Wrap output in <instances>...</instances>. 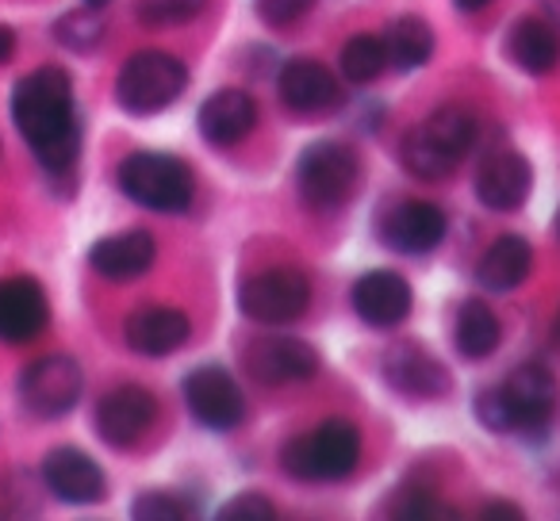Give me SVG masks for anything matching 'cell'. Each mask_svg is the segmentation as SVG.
<instances>
[{
    "label": "cell",
    "instance_id": "1",
    "mask_svg": "<svg viewBox=\"0 0 560 521\" xmlns=\"http://www.w3.org/2000/svg\"><path fill=\"white\" fill-rule=\"evenodd\" d=\"M12 123L47 173H70L81 154V119L73 81L58 66L27 73L12 88Z\"/></svg>",
    "mask_w": 560,
    "mask_h": 521
},
{
    "label": "cell",
    "instance_id": "2",
    "mask_svg": "<svg viewBox=\"0 0 560 521\" xmlns=\"http://www.w3.org/2000/svg\"><path fill=\"white\" fill-rule=\"evenodd\" d=\"M361 434L353 422L330 418L280 449V467L300 483H338L358 467Z\"/></svg>",
    "mask_w": 560,
    "mask_h": 521
},
{
    "label": "cell",
    "instance_id": "3",
    "mask_svg": "<svg viewBox=\"0 0 560 521\" xmlns=\"http://www.w3.org/2000/svg\"><path fill=\"white\" fill-rule=\"evenodd\" d=\"M119 192L158 215H177L192 203L196 180L180 157L162 150H135L119 165Z\"/></svg>",
    "mask_w": 560,
    "mask_h": 521
},
{
    "label": "cell",
    "instance_id": "4",
    "mask_svg": "<svg viewBox=\"0 0 560 521\" xmlns=\"http://www.w3.org/2000/svg\"><path fill=\"white\" fill-rule=\"evenodd\" d=\"M361 180V162L346 142L323 139L300 154L296 192L312 211H338L353 200Z\"/></svg>",
    "mask_w": 560,
    "mask_h": 521
},
{
    "label": "cell",
    "instance_id": "5",
    "mask_svg": "<svg viewBox=\"0 0 560 521\" xmlns=\"http://www.w3.org/2000/svg\"><path fill=\"white\" fill-rule=\"evenodd\" d=\"M188 85L185 62L165 50H139L124 62L116 78V100L127 116H158L165 111Z\"/></svg>",
    "mask_w": 560,
    "mask_h": 521
},
{
    "label": "cell",
    "instance_id": "6",
    "mask_svg": "<svg viewBox=\"0 0 560 521\" xmlns=\"http://www.w3.org/2000/svg\"><path fill=\"white\" fill-rule=\"evenodd\" d=\"M307 304H312V281L300 269H265L238 288V311L249 322H261V327H280V322L300 319Z\"/></svg>",
    "mask_w": 560,
    "mask_h": 521
},
{
    "label": "cell",
    "instance_id": "7",
    "mask_svg": "<svg viewBox=\"0 0 560 521\" xmlns=\"http://www.w3.org/2000/svg\"><path fill=\"white\" fill-rule=\"evenodd\" d=\"M81 388H85V376L73 357L62 353H50L39 357L35 365H27L20 372V403L35 414V418H62L78 406Z\"/></svg>",
    "mask_w": 560,
    "mask_h": 521
},
{
    "label": "cell",
    "instance_id": "8",
    "mask_svg": "<svg viewBox=\"0 0 560 521\" xmlns=\"http://www.w3.org/2000/svg\"><path fill=\"white\" fill-rule=\"evenodd\" d=\"M185 403L200 426L208 429H234L246 418V395H242L238 380L226 372L223 365H200L185 376Z\"/></svg>",
    "mask_w": 560,
    "mask_h": 521
},
{
    "label": "cell",
    "instance_id": "9",
    "mask_svg": "<svg viewBox=\"0 0 560 521\" xmlns=\"http://www.w3.org/2000/svg\"><path fill=\"white\" fill-rule=\"evenodd\" d=\"M154 414H158V399L150 395L147 388H139V383H119V388H112L108 395L96 403L93 426L104 445L127 449V445H135L147 434Z\"/></svg>",
    "mask_w": 560,
    "mask_h": 521
},
{
    "label": "cell",
    "instance_id": "10",
    "mask_svg": "<svg viewBox=\"0 0 560 521\" xmlns=\"http://www.w3.org/2000/svg\"><path fill=\"white\" fill-rule=\"evenodd\" d=\"M50 304L47 292L32 276H9L0 281V342L27 345L47 330Z\"/></svg>",
    "mask_w": 560,
    "mask_h": 521
},
{
    "label": "cell",
    "instance_id": "11",
    "mask_svg": "<svg viewBox=\"0 0 560 521\" xmlns=\"http://www.w3.org/2000/svg\"><path fill=\"white\" fill-rule=\"evenodd\" d=\"M43 483H47L50 495L70 506H93V502H101L104 490H108V479H104L101 464H96L89 452L70 449V445L50 449L47 457H43Z\"/></svg>",
    "mask_w": 560,
    "mask_h": 521
},
{
    "label": "cell",
    "instance_id": "12",
    "mask_svg": "<svg viewBox=\"0 0 560 521\" xmlns=\"http://www.w3.org/2000/svg\"><path fill=\"white\" fill-rule=\"evenodd\" d=\"M506 406H511L514 434L541 437L552 418V403H557V383L545 365H522L503 383Z\"/></svg>",
    "mask_w": 560,
    "mask_h": 521
},
{
    "label": "cell",
    "instance_id": "13",
    "mask_svg": "<svg viewBox=\"0 0 560 521\" xmlns=\"http://www.w3.org/2000/svg\"><path fill=\"white\" fill-rule=\"evenodd\" d=\"M381 372L392 391L404 399H442L450 391V368L438 357H430L422 345H392L381 360Z\"/></svg>",
    "mask_w": 560,
    "mask_h": 521
},
{
    "label": "cell",
    "instance_id": "14",
    "mask_svg": "<svg viewBox=\"0 0 560 521\" xmlns=\"http://www.w3.org/2000/svg\"><path fill=\"white\" fill-rule=\"evenodd\" d=\"M381 238L388 249L396 253H430L445 241V211L434 208V203H396L388 215L381 218Z\"/></svg>",
    "mask_w": 560,
    "mask_h": 521
},
{
    "label": "cell",
    "instance_id": "15",
    "mask_svg": "<svg viewBox=\"0 0 560 521\" xmlns=\"http://www.w3.org/2000/svg\"><path fill=\"white\" fill-rule=\"evenodd\" d=\"M353 311L365 327L373 330H392L411 315V284L392 269H376L365 273L353 284Z\"/></svg>",
    "mask_w": 560,
    "mask_h": 521
},
{
    "label": "cell",
    "instance_id": "16",
    "mask_svg": "<svg viewBox=\"0 0 560 521\" xmlns=\"http://www.w3.org/2000/svg\"><path fill=\"white\" fill-rule=\"evenodd\" d=\"M534 173L529 162L514 150H495L483 157V165L476 169V196L488 211H514L526 203Z\"/></svg>",
    "mask_w": 560,
    "mask_h": 521
},
{
    "label": "cell",
    "instance_id": "17",
    "mask_svg": "<svg viewBox=\"0 0 560 521\" xmlns=\"http://www.w3.org/2000/svg\"><path fill=\"white\" fill-rule=\"evenodd\" d=\"M246 365L261 383H300L319 372V353L300 338H265L249 345Z\"/></svg>",
    "mask_w": 560,
    "mask_h": 521
},
{
    "label": "cell",
    "instance_id": "18",
    "mask_svg": "<svg viewBox=\"0 0 560 521\" xmlns=\"http://www.w3.org/2000/svg\"><path fill=\"white\" fill-rule=\"evenodd\" d=\"M192 334V322L177 307H142L127 319L124 338L139 357H170Z\"/></svg>",
    "mask_w": 560,
    "mask_h": 521
},
{
    "label": "cell",
    "instance_id": "19",
    "mask_svg": "<svg viewBox=\"0 0 560 521\" xmlns=\"http://www.w3.org/2000/svg\"><path fill=\"white\" fill-rule=\"evenodd\" d=\"M277 88H280V100L289 104L292 111H304V116L335 108L338 96H342L335 73L323 62H315V58H292V62L280 70Z\"/></svg>",
    "mask_w": 560,
    "mask_h": 521
},
{
    "label": "cell",
    "instance_id": "20",
    "mask_svg": "<svg viewBox=\"0 0 560 521\" xmlns=\"http://www.w3.org/2000/svg\"><path fill=\"white\" fill-rule=\"evenodd\" d=\"M200 134L211 142V146H234L242 142L257 123V104L249 93L242 88H219L208 100L200 104Z\"/></svg>",
    "mask_w": 560,
    "mask_h": 521
},
{
    "label": "cell",
    "instance_id": "21",
    "mask_svg": "<svg viewBox=\"0 0 560 521\" xmlns=\"http://www.w3.org/2000/svg\"><path fill=\"white\" fill-rule=\"evenodd\" d=\"M158 257V241L147 230H127V234H112L101 238L89 249V265L93 273H101L104 281H135L142 276Z\"/></svg>",
    "mask_w": 560,
    "mask_h": 521
},
{
    "label": "cell",
    "instance_id": "22",
    "mask_svg": "<svg viewBox=\"0 0 560 521\" xmlns=\"http://www.w3.org/2000/svg\"><path fill=\"white\" fill-rule=\"evenodd\" d=\"M529 269H534V246L518 234H503L499 241H491V249L483 253L480 269H476V281L488 292H514L526 284Z\"/></svg>",
    "mask_w": 560,
    "mask_h": 521
},
{
    "label": "cell",
    "instance_id": "23",
    "mask_svg": "<svg viewBox=\"0 0 560 521\" xmlns=\"http://www.w3.org/2000/svg\"><path fill=\"white\" fill-rule=\"evenodd\" d=\"M506 55H511V62L518 66V70L534 73V78L552 73V70H557V62H560L557 27H552L549 20H541V16L518 20V24L511 27V35H506Z\"/></svg>",
    "mask_w": 560,
    "mask_h": 521
},
{
    "label": "cell",
    "instance_id": "24",
    "mask_svg": "<svg viewBox=\"0 0 560 521\" xmlns=\"http://www.w3.org/2000/svg\"><path fill=\"white\" fill-rule=\"evenodd\" d=\"M453 338H457L460 357L488 360L491 353L499 350L503 327H499L495 311H491L488 304H480V299H468V304L460 307V315H457V330H453Z\"/></svg>",
    "mask_w": 560,
    "mask_h": 521
},
{
    "label": "cell",
    "instance_id": "25",
    "mask_svg": "<svg viewBox=\"0 0 560 521\" xmlns=\"http://www.w3.org/2000/svg\"><path fill=\"white\" fill-rule=\"evenodd\" d=\"M384 55L396 70H419V66L430 62L434 55V32H430L427 20L419 16H404L388 27L384 35Z\"/></svg>",
    "mask_w": 560,
    "mask_h": 521
},
{
    "label": "cell",
    "instance_id": "26",
    "mask_svg": "<svg viewBox=\"0 0 560 521\" xmlns=\"http://www.w3.org/2000/svg\"><path fill=\"white\" fill-rule=\"evenodd\" d=\"M422 131H427L430 139H434L438 146L453 157V162H460V157L476 146V116L468 108H460V104H445V108H438L434 116L422 123Z\"/></svg>",
    "mask_w": 560,
    "mask_h": 521
},
{
    "label": "cell",
    "instance_id": "27",
    "mask_svg": "<svg viewBox=\"0 0 560 521\" xmlns=\"http://www.w3.org/2000/svg\"><path fill=\"white\" fill-rule=\"evenodd\" d=\"M399 154H404V169L411 173V177L427 180V185H434V180H445L453 173V165H457L442 146H438L434 139H430L427 131H422V127L415 134H407L404 150H399Z\"/></svg>",
    "mask_w": 560,
    "mask_h": 521
},
{
    "label": "cell",
    "instance_id": "28",
    "mask_svg": "<svg viewBox=\"0 0 560 521\" xmlns=\"http://www.w3.org/2000/svg\"><path fill=\"white\" fill-rule=\"evenodd\" d=\"M342 78L350 85H369L384 73L388 66V55H384V39L381 35H353L350 43L342 47Z\"/></svg>",
    "mask_w": 560,
    "mask_h": 521
},
{
    "label": "cell",
    "instance_id": "29",
    "mask_svg": "<svg viewBox=\"0 0 560 521\" xmlns=\"http://www.w3.org/2000/svg\"><path fill=\"white\" fill-rule=\"evenodd\" d=\"M55 39L62 43L66 50H78V55H89L96 43L104 39V16L96 9H78V12H66L62 20L55 24Z\"/></svg>",
    "mask_w": 560,
    "mask_h": 521
},
{
    "label": "cell",
    "instance_id": "30",
    "mask_svg": "<svg viewBox=\"0 0 560 521\" xmlns=\"http://www.w3.org/2000/svg\"><path fill=\"white\" fill-rule=\"evenodd\" d=\"M208 0H139L135 4V16H139L142 27H154V32H165V27H180L188 20H196L203 12Z\"/></svg>",
    "mask_w": 560,
    "mask_h": 521
},
{
    "label": "cell",
    "instance_id": "31",
    "mask_svg": "<svg viewBox=\"0 0 560 521\" xmlns=\"http://www.w3.org/2000/svg\"><path fill=\"white\" fill-rule=\"evenodd\" d=\"M135 518H147V521H162V518H188L192 506H185V498L173 495V490H147V495L135 498L131 506Z\"/></svg>",
    "mask_w": 560,
    "mask_h": 521
},
{
    "label": "cell",
    "instance_id": "32",
    "mask_svg": "<svg viewBox=\"0 0 560 521\" xmlns=\"http://www.w3.org/2000/svg\"><path fill=\"white\" fill-rule=\"evenodd\" d=\"M476 418L491 429V434H514V422H511V406H506L503 395V383L499 388H488L476 395Z\"/></svg>",
    "mask_w": 560,
    "mask_h": 521
},
{
    "label": "cell",
    "instance_id": "33",
    "mask_svg": "<svg viewBox=\"0 0 560 521\" xmlns=\"http://www.w3.org/2000/svg\"><path fill=\"white\" fill-rule=\"evenodd\" d=\"M396 502L399 506H392V513H396V518H450V510H445V506L422 487H407Z\"/></svg>",
    "mask_w": 560,
    "mask_h": 521
},
{
    "label": "cell",
    "instance_id": "34",
    "mask_svg": "<svg viewBox=\"0 0 560 521\" xmlns=\"http://www.w3.org/2000/svg\"><path fill=\"white\" fill-rule=\"evenodd\" d=\"M315 0H254L257 16L265 20L269 27H289L296 24L300 16H304L307 9H312Z\"/></svg>",
    "mask_w": 560,
    "mask_h": 521
},
{
    "label": "cell",
    "instance_id": "35",
    "mask_svg": "<svg viewBox=\"0 0 560 521\" xmlns=\"http://www.w3.org/2000/svg\"><path fill=\"white\" fill-rule=\"evenodd\" d=\"M219 518H231V521H269L272 518V502L265 495H238L219 510Z\"/></svg>",
    "mask_w": 560,
    "mask_h": 521
},
{
    "label": "cell",
    "instance_id": "36",
    "mask_svg": "<svg viewBox=\"0 0 560 521\" xmlns=\"http://www.w3.org/2000/svg\"><path fill=\"white\" fill-rule=\"evenodd\" d=\"M16 58V32L9 24H0V66H9Z\"/></svg>",
    "mask_w": 560,
    "mask_h": 521
},
{
    "label": "cell",
    "instance_id": "37",
    "mask_svg": "<svg viewBox=\"0 0 560 521\" xmlns=\"http://www.w3.org/2000/svg\"><path fill=\"white\" fill-rule=\"evenodd\" d=\"M483 518H514V521H518L522 510H518V506H491V510H483Z\"/></svg>",
    "mask_w": 560,
    "mask_h": 521
},
{
    "label": "cell",
    "instance_id": "38",
    "mask_svg": "<svg viewBox=\"0 0 560 521\" xmlns=\"http://www.w3.org/2000/svg\"><path fill=\"white\" fill-rule=\"evenodd\" d=\"M460 12H476V9H483V4H491V0H453Z\"/></svg>",
    "mask_w": 560,
    "mask_h": 521
},
{
    "label": "cell",
    "instance_id": "39",
    "mask_svg": "<svg viewBox=\"0 0 560 521\" xmlns=\"http://www.w3.org/2000/svg\"><path fill=\"white\" fill-rule=\"evenodd\" d=\"M545 12H549L552 24H560V0H545Z\"/></svg>",
    "mask_w": 560,
    "mask_h": 521
},
{
    "label": "cell",
    "instance_id": "40",
    "mask_svg": "<svg viewBox=\"0 0 560 521\" xmlns=\"http://www.w3.org/2000/svg\"><path fill=\"white\" fill-rule=\"evenodd\" d=\"M89 9H104V4H112V0H85Z\"/></svg>",
    "mask_w": 560,
    "mask_h": 521
},
{
    "label": "cell",
    "instance_id": "41",
    "mask_svg": "<svg viewBox=\"0 0 560 521\" xmlns=\"http://www.w3.org/2000/svg\"><path fill=\"white\" fill-rule=\"evenodd\" d=\"M557 234H560V215H557Z\"/></svg>",
    "mask_w": 560,
    "mask_h": 521
}]
</instances>
